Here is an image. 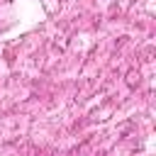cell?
Wrapping results in <instances>:
<instances>
[]
</instances>
